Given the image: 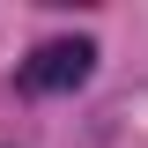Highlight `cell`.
<instances>
[{
  "label": "cell",
  "instance_id": "cell-1",
  "mask_svg": "<svg viewBox=\"0 0 148 148\" xmlns=\"http://www.w3.org/2000/svg\"><path fill=\"white\" fill-rule=\"evenodd\" d=\"M96 67V45L89 37H52V45H37L22 59V89L30 96H59V89H82Z\"/></svg>",
  "mask_w": 148,
  "mask_h": 148
}]
</instances>
